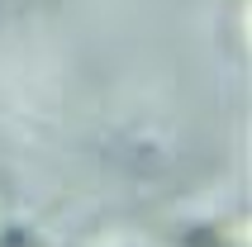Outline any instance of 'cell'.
<instances>
[{
	"label": "cell",
	"instance_id": "1",
	"mask_svg": "<svg viewBox=\"0 0 252 247\" xmlns=\"http://www.w3.org/2000/svg\"><path fill=\"white\" fill-rule=\"evenodd\" d=\"M0 247H14V228H0Z\"/></svg>",
	"mask_w": 252,
	"mask_h": 247
}]
</instances>
